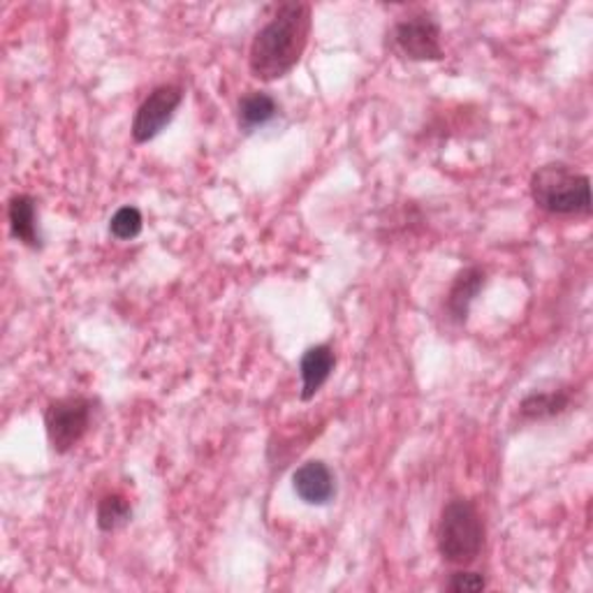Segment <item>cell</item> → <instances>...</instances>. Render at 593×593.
Listing matches in <instances>:
<instances>
[{
    "label": "cell",
    "mask_w": 593,
    "mask_h": 593,
    "mask_svg": "<svg viewBox=\"0 0 593 593\" xmlns=\"http://www.w3.org/2000/svg\"><path fill=\"white\" fill-rule=\"evenodd\" d=\"M313 12L309 3H283L256 33L248 52L250 75L260 81H276L295 70L311 38Z\"/></svg>",
    "instance_id": "obj_1"
},
{
    "label": "cell",
    "mask_w": 593,
    "mask_h": 593,
    "mask_svg": "<svg viewBox=\"0 0 593 593\" xmlns=\"http://www.w3.org/2000/svg\"><path fill=\"white\" fill-rule=\"evenodd\" d=\"M529 189L536 207L552 216L591 214V179L566 163L538 167Z\"/></svg>",
    "instance_id": "obj_2"
},
{
    "label": "cell",
    "mask_w": 593,
    "mask_h": 593,
    "mask_svg": "<svg viewBox=\"0 0 593 593\" xmlns=\"http://www.w3.org/2000/svg\"><path fill=\"white\" fill-rule=\"evenodd\" d=\"M438 552L452 566L476 562L485 545V521L473 501L452 499L438 521Z\"/></svg>",
    "instance_id": "obj_3"
},
{
    "label": "cell",
    "mask_w": 593,
    "mask_h": 593,
    "mask_svg": "<svg viewBox=\"0 0 593 593\" xmlns=\"http://www.w3.org/2000/svg\"><path fill=\"white\" fill-rule=\"evenodd\" d=\"M95 411V399L91 397H61L47 405L44 429L49 446L56 454H67L79 440L89 434Z\"/></svg>",
    "instance_id": "obj_4"
},
{
    "label": "cell",
    "mask_w": 593,
    "mask_h": 593,
    "mask_svg": "<svg viewBox=\"0 0 593 593\" xmlns=\"http://www.w3.org/2000/svg\"><path fill=\"white\" fill-rule=\"evenodd\" d=\"M183 103V89L177 83H163L146 95L144 103L134 112L132 118V142L146 144L158 138L160 130L172 121L179 105Z\"/></svg>",
    "instance_id": "obj_5"
},
{
    "label": "cell",
    "mask_w": 593,
    "mask_h": 593,
    "mask_svg": "<svg viewBox=\"0 0 593 593\" xmlns=\"http://www.w3.org/2000/svg\"><path fill=\"white\" fill-rule=\"evenodd\" d=\"M395 44L411 61H443L440 24L431 14H413L395 26Z\"/></svg>",
    "instance_id": "obj_6"
},
{
    "label": "cell",
    "mask_w": 593,
    "mask_h": 593,
    "mask_svg": "<svg viewBox=\"0 0 593 593\" xmlns=\"http://www.w3.org/2000/svg\"><path fill=\"white\" fill-rule=\"evenodd\" d=\"M295 494L309 505H327L336 497V478L325 462L301 464L293 476Z\"/></svg>",
    "instance_id": "obj_7"
},
{
    "label": "cell",
    "mask_w": 593,
    "mask_h": 593,
    "mask_svg": "<svg viewBox=\"0 0 593 593\" xmlns=\"http://www.w3.org/2000/svg\"><path fill=\"white\" fill-rule=\"evenodd\" d=\"M336 366V354L334 348L327 344L311 346L307 352L301 354L299 362V376H301V399L311 401L323 385L330 381L332 371Z\"/></svg>",
    "instance_id": "obj_8"
},
{
    "label": "cell",
    "mask_w": 593,
    "mask_h": 593,
    "mask_svg": "<svg viewBox=\"0 0 593 593\" xmlns=\"http://www.w3.org/2000/svg\"><path fill=\"white\" fill-rule=\"evenodd\" d=\"M8 220H10V232L16 242H22L28 248L42 246V236L38 230L36 199H33L30 195L22 193V195H14L10 199Z\"/></svg>",
    "instance_id": "obj_9"
},
{
    "label": "cell",
    "mask_w": 593,
    "mask_h": 593,
    "mask_svg": "<svg viewBox=\"0 0 593 593\" xmlns=\"http://www.w3.org/2000/svg\"><path fill=\"white\" fill-rule=\"evenodd\" d=\"M487 274L480 267H466L456 274L450 293H448V313L456 323H464L473 299L478 297V293L485 287Z\"/></svg>",
    "instance_id": "obj_10"
},
{
    "label": "cell",
    "mask_w": 593,
    "mask_h": 593,
    "mask_svg": "<svg viewBox=\"0 0 593 593\" xmlns=\"http://www.w3.org/2000/svg\"><path fill=\"white\" fill-rule=\"evenodd\" d=\"M279 114L276 100L262 91H250L240 100V109H236V121L244 132H253L256 128L267 126L271 118Z\"/></svg>",
    "instance_id": "obj_11"
},
{
    "label": "cell",
    "mask_w": 593,
    "mask_h": 593,
    "mask_svg": "<svg viewBox=\"0 0 593 593\" xmlns=\"http://www.w3.org/2000/svg\"><path fill=\"white\" fill-rule=\"evenodd\" d=\"M572 397L570 389H554V392H536L519 403V413L527 420H550L568 411Z\"/></svg>",
    "instance_id": "obj_12"
},
{
    "label": "cell",
    "mask_w": 593,
    "mask_h": 593,
    "mask_svg": "<svg viewBox=\"0 0 593 593\" xmlns=\"http://www.w3.org/2000/svg\"><path fill=\"white\" fill-rule=\"evenodd\" d=\"M132 519V505L124 494H107L98 503V529L112 533Z\"/></svg>",
    "instance_id": "obj_13"
},
{
    "label": "cell",
    "mask_w": 593,
    "mask_h": 593,
    "mask_svg": "<svg viewBox=\"0 0 593 593\" xmlns=\"http://www.w3.org/2000/svg\"><path fill=\"white\" fill-rule=\"evenodd\" d=\"M142 223V211L138 207H121L109 220V232L118 242H130L140 236Z\"/></svg>",
    "instance_id": "obj_14"
},
{
    "label": "cell",
    "mask_w": 593,
    "mask_h": 593,
    "mask_svg": "<svg viewBox=\"0 0 593 593\" xmlns=\"http://www.w3.org/2000/svg\"><path fill=\"white\" fill-rule=\"evenodd\" d=\"M482 589H487V580L482 578L480 572H468V570L454 572L450 578V582H448V591H454V593L482 591Z\"/></svg>",
    "instance_id": "obj_15"
}]
</instances>
